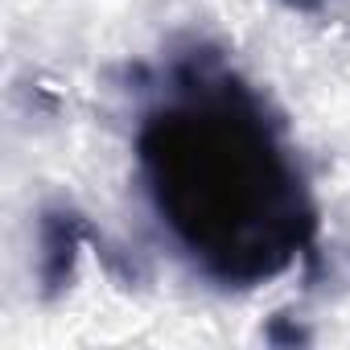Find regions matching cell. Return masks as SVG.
Masks as SVG:
<instances>
[{
    "mask_svg": "<svg viewBox=\"0 0 350 350\" xmlns=\"http://www.w3.org/2000/svg\"><path fill=\"white\" fill-rule=\"evenodd\" d=\"M152 190L186 243L227 272H268L297 239L293 182L268 132L231 99L186 103L148 132Z\"/></svg>",
    "mask_w": 350,
    "mask_h": 350,
    "instance_id": "obj_1",
    "label": "cell"
}]
</instances>
